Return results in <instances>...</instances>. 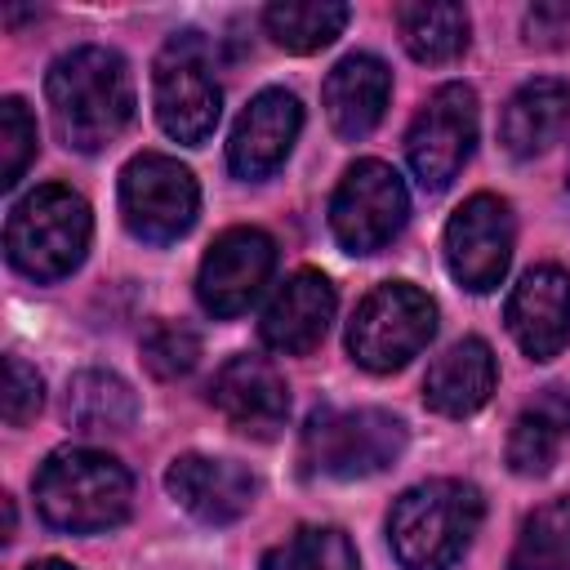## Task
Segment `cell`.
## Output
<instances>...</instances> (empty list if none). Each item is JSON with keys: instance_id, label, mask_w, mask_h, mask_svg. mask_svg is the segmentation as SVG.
<instances>
[{"instance_id": "5bb4252c", "label": "cell", "mask_w": 570, "mask_h": 570, "mask_svg": "<svg viewBox=\"0 0 570 570\" xmlns=\"http://www.w3.org/2000/svg\"><path fill=\"white\" fill-rule=\"evenodd\" d=\"M303 129V107L289 89H263L249 98V107L236 116L227 138V165L236 178H267L285 165Z\"/></svg>"}, {"instance_id": "4fadbf2b", "label": "cell", "mask_w": 570, "mask_h": 570, "mask_svg": "<svg viewBox=\"0 0 570 570\" xmlns=\"http://www.w3.org/2000/svg\"><path fill=\"white\" fill-rule=\"evenodd\" d=\"M503 321L530 361H552L570 343V272L557 263L530 267L512 285Z\"/></svg>"}, {"instance_id": "44dd1931", "label": "cell", "mask_w": 570, "mask_h": 570, "mask_svg": "<svg viewBox=\"0 0 570 570\" xmlns=\"http://www.w3.org/2000/svg\"><path fill=\"white\" fill-rule=\"evenodd\" d=\"M570 436V396L561 387H543L517 419L508 432V468L517 476H543L561 445Z\"/></svg>"}, {"instance_id": "9a60e30c", "label": "cell", "mask_w": 570, "mask_h": 570, "mask_svg": "<svg viewBox=\"0 0 570 570\" xmlns=\"http://www.w3.org/2000/svg\"><path fill=\"white\" fill-rule=\"evenodd\" d=\"M209 401L214 410L245 436H258V441H272L285 419H289V392H285V379L276 374L272 361L263 356H232L214 383H209Z\"/></svg>"}, {"instance_id": "d6986e66", "label": "cell", "mask_w": 570, "mask_h": 570, "mask_svg": "<svg viewBox=\"0 0 570 570\" xmlns=\"http://www.w3.org/2000/svg\"><path fill=\"white\" fill-rule=\"evenodd\" d=\"M499 383V365H494V352L485 338L468 334L459 343H450L432 365H428V379H423V405L445 414V419H468L476 414L490 392Z\"/></svg>"}, {"instance_id": "30bf717a", "label": "cell", "mask_w": 570, "mask_h": 570, "mask_svg": "<svg viewBox=\"0 0 570 570\" xmlns=\"http://www.w3.org/2000/svg\"><path fill=\"white\" fill-rule=\"evenodd\" d=\"M476 94L463 80L441 85L405 129V160L423 191H441L459 178L476 147Z\"/></svg>"}, {"instance_id": "ba28073f", "label": "cell", "mask_w": 570, "mask_h": 570, "mask_svg": "<svg viewBox=\"0 0 570 570\" xmlns=\"http://www.w3.org/2000/svg\"><path fill=\"white\" fill-rule=\"evenodd\" d=\"M200 214V187L187 165L165 151H138L120 169V218L147 245H169L191 232Z\"/></svg>"}, {"instance_id": "cb8c5ba5", "label": "cell", "mask_w": 570, "mask_h": 570, "mask_svg": "<svg viewBox=\"0 0 570 570\" xmlns=\"http://www.w3.org/2000/svg\"><path fill=\"white\" fill-rule=\"evenodd\" d=\"M352 9L338 0H281L263 9V27L267 36L289 49V53H316L325 49L343 27H347Z\"/></svg>"}, {"instance_id": "83f0119b", "label": "cell", "mask_w": 570, "mask_h": 570, "mask_svg": "<svg viewBox=\"0 0 570 570\" xmlns=\"http://www.w3.org/2000/svg\"><path fill=\"white\" fill-rule=\"evenodd\" d=\"M36 160V120L22 98L0 102V187H13Z\"/></svg>"}, {"instance_id": "e0dca14e", "label": "cell", "mask_w": 570, "mask_h": 570, "mask_svg": "<svg viewBox=\"0 0 570 570\" xmlns=\"http://www.w3.org/2000/svg\"><path fill=\"white\" fill-rule=\"evenodd\" d=\"M165 490L178 499L183 512H191L205 525H227L240 521L254 503V476L236 459H214V454H178L165 472Z\"/></svg>"}, {"instance_id": "9c48e42d", "label": "cell", "mask_w": 570, "mask_h": 570, "mask_svg": "<svg viewBox=\"0 0 570 570\" xmlns=\"http://www.w3.org/2000/svg\"><path fill=\"white\" fill-rule=\"evenodd\" d=\"M405 214H410V196L401 174L374 156L347 165V174L330 196V232L347 254L383 249L405 227Z\"/></svg>"}, {"instance_id": "8992f818", "label": "cell", "mask_w": 570, "mask_h": 570, "mask_svg": "<svg viewBox=\"0 0 570 570\" xmlns=\"http://www.w3.org/2000/svg\"><path fill=\"white\" fill-rule=\"evenodd\" d=\"M156 120L174 142H205L223 111V89L214 76V45L200 31H174L151 67Z\"/></svg>"}, {"instance_id": "1f68e13d", "label": "cell", "mask_w": 570, "mask_h": 570, "mask_svg": "<svg viewBox=\"0 0 570 570\" xmlns=\"http://www.w3.org/2000/svg\"><path fill=\"white\" fill-rule=\"evenodd\" d=\"M566 187H570V169H566Z\"/></svg>"}, {"instance_id": "ac0fdd59", "label": "cell", "mask_w": 570, "mask_h": 570, "mask_svg": "<svg viewBox=\"0 0 570 570\" xmlns=\"http://www.w3.org/2000/svg\"><path fill=\"white\" fill-rule=\"evenodd\" d=\"M387 98H392V71L374 53H347V58H338L334 71L325 76V89H321L330 129L338 138H365L383 120Z\"/></svg>"}, {"instance_id": "4dcf8cb0", "label": "cell", "mask_w": 570, "mask_h": 570, "mask_svg": "<svg viewBox=\"0 0 570 570\" xmlns=\"http://www.w3.org/2000/svg\"><path fill=\"white\" fill-rule=\"evenodd\" d=\"M27 570H76L71 561H58V557H45V561H31Z\"/></svg>"}, {"instance_id": "5b68a950", "label": "cell", "mask_w": 570, "mask_h": 570, "mask_svg": "<svg viewBox=\"0 0 570 570\" xmlns=\"http://www.w3.org/2000/svg\"><path fill=\"white\" fill-rule=\"evenodd\" d=\"M405 450V423L387 410L361 405V410H334L321 405L307 414L298 459L303 472L312 476H334V481H356L392 468Z\"/></svg>"}, {"instance_id": "3957f363", "label": "cell", "mask_w": 570, "mask_h": 570, "mask_svg": "<svg viewBox=\"0 0 570 570\" xmlns=\"http://www.w3.org/2000/svg\"><path fill=\"white\" fill-rule=\"evenodd\" d=\"M485 499L472 481L432 476L410 485L387 512V543L405 570H450L481 530Z\"/></svg>"}, {"instance_id": "7402d4cb", "label": "cell", "mask_w": 570, "mask_h": 570, "mask_svg": "<svg viewBox=\"0 0 570 570\" xmlns=\"http://www.w3.org/2000/svg\"><path fill=\"white\" fill-rule=\"evenodd\" d=\"M62 414L76 432H125L134 419H138V401L129 392V383L111 370H80L71 374L67 383V401H62Z\"/></svg>"}, {"instance_id": "d4e9b609", "label": "cell", "mask_w": 570, "mask_h": 570, "mask_svg": "<svg viewBox=\"0 0 570 570\" xmlns=\"http://www.w3.org/2000/svg\"><path fill=\"white\" fill-rule=\"evenodd\" d=\"M508 570H570V494L539 503L521 521Z\"/></svg>"}, {"instance_id": "8fae6325", "label": "cell", "mask_w": 570, "mask_h": 570, "mask_svg": "<svg viewBox=\"0 0 570 570\" xmlns=\"http://www.w3.org/2000/svg\"><path fill=\"white\" fill-rule=\"evenodd\" d=\"M512 240H517L512 205L494 191H476L445 223V240H441L445 245V267L463 289L490 294L508 276Z\"/></svg>"}, {"instance_id": "f1b7e54d", "label": "cell", "mask_w": 570, "mask_h": 570, "mask_svg": "<svg viewBox=\"0 0 570 570\" xmlns=\"http://www.w3.org/2000/svg\"><path fill=\"white\" fill-rule=\"evenodd\" d=\"M0 405H4V423L9 428H22L45 405V383H40V374L22 356L4 361V396H0Z\"/></svg>"}, {"instance_id": "2e32d148", "label": "cell", "mask_w": 570, "mask_h": 570, "mask_svg": "<svg viewBox=\"0 0 570 570\" xmlns=\"http://www.w3.org/2000/svg\"><path fill=\"white\" fill-rule=\"evenodd\" d=\"M334 303L338 298H334L330 276H321L312 267H298L267 298L263 321H258V334L281 356H307L325 338V330L334 321Z\"/></svg>"}, {"instance_id": "4316f807", "label": "cell", "mask_w": 570, "mask_h": 570, "mask_svg": "<svg viewBox=\"0 0 570 570\" xmlns=\"http://www.w3.org/2000/svg\"><path fill=\"white\" fill-rule=\"evenodd\" d=\"M196 356H200V338L183 321H156L142 334V361L156 379H183L196 365Z\"/></svg>"}, {"instance_id": "603a6c76", "label": "cell", "mask_w": 570, "mask_h": 570, "mask_svg": "<svg viewBox=\"0 0 570 570\" xmlns=\"http://www.w3.org/2000/svg\"><path fill=\"white\" fill-rule=\"evenodd\" d=\"M401 45L419 62H450L468 49V9L463 4H396Z\"/></svg>"}, {"instance_id": "7c38bea8", "label": "cell", "mask_w": 570, "mask_h": 570, "mask_svg": "<svg viewBox=\"0 0 570 570\" xmlns=\"http://www.w3.org/2000/svg\"><path fill=\"white\" fill-rule=\"evenodd\" d=\"M276 240L263 227H227L200 258L196 298L209 316H240L272 281Z\"/></svg>"}, {"instance_id": "6da1fadb", "label": "cell", "mask_w": 570, "mask_h": 570, "mask_svg": "<svg viewBox=\"0 0 570 570\" xmlns=\"http://www.w3.org/2000/svg\"><path fill=\"white\" fill-rule=\"evenodd\" d=\"M45 98L58 138L71 151H98L134 116V76L116 49L76 45L49 62Z\"/></svg>"}, {"instance_id": "f546056e", "label": "cell", "mask_w": 570, "mask_h": 570, "mask_svg": "<svg viewBox=\"0 0 570 570\" xmlns=\"http://www.w3.org/2000/svg\"><path fill=\"white\" fill-rule=\"evenodd\" d=\"M566 36H570V4H534L525 13V45L552 49L566 45Z\"/></svg>"}, {"instance_id": "52a82bcc", "label": "cell", "mask_w": 570, "mask_h": 570, "mask_svg": "<svg viewBox=\"0 0 570 570\" xmlns=\"http://www.w3.org/2000/svg\"><path fill=\"white\" fill-rule=\"evenodd\" d=\"M436 334V303L410 281L374 285L347 325V352L370 374H392L410 365Z\"/></svg>"}, {"instance_id": "277c9868", "label": "cell", "mask_w": 570, "mask_h": 570, "mask_svg": "<svg viewBox=\"0 0 570 570\" xmlns=\"http://www.w3.org/2000/svg\"><path fill=\"white\" fill-rule=\"evenodd\" d=\"M89 236H94V218H89L85 196L62 183H45L9 209L4 254L22 276L49 285V281L71 276L85 263Z\"/></svg>"}, {"instance_id": "7a4b0ae2", "label": "cell", "mask_w": 570, "mask_h": 570, "mask_svg": "<svg viewBox=\"0 0 570 570\" xmlns=\"http://www.w3.org/2000/svg\"><path fill=\"white\" fill-rule=\"evenodd\" d=\"M36 512L67 534H98L129 517L134 503V476L120 459L89 450V445H62L53 450L36 476H31Z\"/></svg>"}, {"instance_id": "ffe728a7", "label": "cell", "mask_w": 570, "mask_h": 570, "mask_svg": "<svg viewBox=\"0 0 570 570\" xmlns=\"http://www.w3.org/2000/svg\"><path fill=\"white\" fill-rule=\"evenodd\" d=\"M570 120V85L557 80V76H539V80H525L508 102H503V116H499V142L517 156V160H530L539 151H548L561 129Z\"/></svg>"}, {"instance_id": "484cf974", "label": "cell", "mask_w": 570, "mask_h": 570, "mask_svg": "<svg viewBox=\"0 0 570 570\" xmlns=\"http://www.w3.org/2000/svg\"><path fill=\"white\" fill-rule=\"evenodd\" d=\"M263 570H361V561L343 530L303 525L263 557Z\"/></svg>"}]
</instances>
